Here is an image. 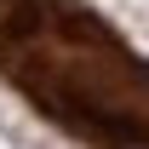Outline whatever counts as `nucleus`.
Listing matches in <instances>:
<instances>
[{
  "label": "nucleus",
  "mask_w": 149,
  "mask_h": 149,
  "mask_svg": "<svg viewBox=\"0 0 149 149\" xmlns=\"http://www.w3.org/2000/svg\"><path fill=\"white\" fill-rule=\"evenodd\" d=\"M0 80L80 149H149V57L92 0H0Z\"/></svg>",
  "instance_id": "f257e3e1"
}]
</instances>
